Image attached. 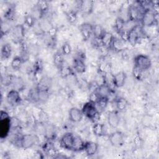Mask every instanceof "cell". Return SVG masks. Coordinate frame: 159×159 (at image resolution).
Masks as SVG:
<instances>
[{"mask_svg":"<svg viewBox=\"0 0 159 159\" xmlns=\"http://www.w3.org/2000/svg\"><path fill=\"white\" fill-rule=\"evenodd\" d=\"M84 143L81 137L71 132L65 133L60 139V145L63 148L73 152L83 150Z\"/></svg>","mask_w":159,"mask_h":159,"instance_id":"obj_1","label":"cell"},{"mask_svg":"<svg viewBox=\"0 0 159 159\" xmlns=\"http://www.w3.org/2000/svg\"><path fill=\"white\" fill-rule=\"evenodd\" d=\"M11 118L4 111H1L0 114V138L5 139L9 134L11 128Z\"/></svg>","mask_w":159,"mask_h":159,"instance_id":"obj_2","label":"cell"},{"mask_svg":"<svg viewBox=\"0 0 159 159\" xmlns=\"http://www.w3.org/2000/svg\"><path fill=\"white\" fill-rule=\"evenodd\" d=\"M81 111L83 114L88 119L94 122L99 117V112L95 104L89 101L83 105Z\"/></svg>","mask_w":159,"mask_h":159,"instance_id":"obj_3","label":"cell"},{"mask_svg":"<svg viewBox=\"0 0 159 159\" xmlns=\"http://www.w3.org/2000/svg\"><path fill=\"white\" fill-rule=\"evenodd\" d=\"M134 63L135 67L142 71H144L150 68L152 65V61L148 56L143 54H140L135 57Z\"/></svg>","mask_w":159,"mask_h":159,"instance_id":"obj_4","label":"cell"},{"mask_svg":"<svg viewBox=\"0 0 159 159\" xmlns=\"http://www.w3.org/2000/svg\"><path fill=\"white\" fill-rule=\"evenodd\" d=\"M39 141L37 135L33 134H25L20 137L18 143L21 148L27 149L32 147Z\"/></svg>","mask_w":159,"mask_h":159,"instance_id":"obj_5","label":"cell"},{"mask_svg":"<svg viewBox=\"0 0 159 159\" xmlns=\"http://www.w3.org/2000/svg\"><path fill=\"white\" fill-rule=\"evenodd\" d=\"M140 22L145 27H150L155 25L157 22L155 12L151 9L147 10L142 16Z\"/></svg>","mask_w":159,"mask_h":159,"instance_id":"obj_6","label":"cell"},{"mask_svg":"<svg viewBox=\"0 0 159 159\" xmlns=\"http://www.w3.org/2000/svg\"><path fill=\"white\" fill-rule=\"evenodd\" d=\"M109 140L111 144L116 147L122 146L124 142L123 134L120 131H115L109 135Z\"/></svg>","mask_w":159,"mask_h":159,"instance_id":"obj_7","label":"cell"},{"mask_svg":"<svg viewBox=\"0 0 159 159\" xmlns=\"http://www.w3.org/2000/svg\"><path fill=\"white\" fill-rule=\"evenodd\" d=\"M139 38L140 32L137 26H134L128 30L127 41H128L131 45H135L139 40Z\"/></svg>","mask_w":159,"mask_h":159,"instance_id":"obj_8","label":"cell"},{"mask_svg":"<svg viewBox=\"0 0 159 159\" xmlns=\"http://www.w3.org/2000/svg\"><path fill=\"white\" fill-rule=\"evenodd\" d=\"M7 102L11 106H17L20 104L21 101V98L19 91L17 89L10 90L6 96Z\"/></svg>","mask_w":159,"mask_h":159,"instance_id":"obj_9","label":"cell"},{"mask_svg":"<svg viewBox=\"0 0 159 159\" xmlns=\"http://www.w3.org/2000/svg\"><path fill=\"white\" fill-rule=\"evenodd\" d=\"M93 25L89 23H84L80 26V31L84 40H88L93 35Z\"/></svg>","mask_w":159,"mask_h":159,"instance_id":"obj_10","label":"cell"},{"mask_svg":"<svg viewBox=\"0 0 159 159\" xmlns=\"http://www.w3.org/2000/svg\"><path fill=\"white\" fill-rule=\"evenodd\" d=\"M107 122L111 127L116 129L118 127L120 122V117L117 111H112L107 114Z\"/></svg>","mask_w":159,"mask_h":159,"instance_id":"obj_11","label":"cell"},{"mask_svg":"<svg viewBox=\"0 0 159 159\" xmlns=\"http://www.w3.org/2000/svg\"><path fill=\"white\" fill-rule=\"evenodd\" d=\"M126 79V73L124 71H119L114 75L112 78V82L116 87L120 88L124 85Z\"/></svg>","mask_w":159,"mask_h":159,"instance_id":"obj_12","label":"cell"},{"mask_svg":"<svg viewBox=\"0 0 159 159\" xmlns=\"http://www.w3.org/2000/svg\"><path fill=\"white\" fill-rule=\"evenodd\" d=\"M68 115L70 120L73 122H78L81 121L83 116L81 110L76 107H71L70 109Z\"/></svg>","mask_w":159,"mask_h":159,"instance_id":"obj_13","label":"cell"},{"mask_svg":"<svg viewBox=\"0 0 159 159\" xmlns=\"http://www.w3.org/2000/svg\"><path fill=\"white\" fill-rule=\"evenodd\" d=\"M93 7L94 2L93 1L83 0L80 2V9L84 14H90L93 12Z\"/></svg>","mask_w":159,"mask_h":159,"instance_id":"obj_14","label":"cell"},{"mask_svg":"<svg viewBox=\"0 0 159 159\" xmlns=\"http://www.w3.org/2000/svg\"><path fill=\"white\" fill-rule=\"evenodd\" d=\"M73 68L76 72L79 73H83L86 71V65L84 60L81 57H78L77 58H74Z\"/></svg>","mask_w":159,"mask_h":159,"instance_id":"obj_15","label":"cell"},{"mask_svg":"<svg viewBox=\"0 0 159 159\" xmlns=\"http://www.w3.org/2000/svg\"><path fill=\"white\" fill-rule=\"evenodd\" d=\"M98 150V144L94 142H86L84 143V150L88 156H93L95 155Z\"/></svg>","mask_w":159,"mask_h":159,"instance_id":"obj_16","label":"cell"},{"mask_svg":"<svg viewBox=\"0 0 159 159\" xmlns=\"http://www.w3.org/2000/svg\"><path fill=\"white\" fill-rule=\"evenodd\" d=\"M114 38V37L111 33L105 31L103 35L101 37V40L103 47L110 49V47L111 46Z\"/></svg>","mask_w":159,"mask_h":159,"instance_id":"obj_17","label":"cell"},{"mask_svg":"<svg viewBox=\"0 0 159 159\" xmlns=\"http://www.w3.org/2000/svg\"><path fill=\"white\" fill-rule=\"evenodd\" d=\"M124 47H125V41H124L121 39L114 37L112 42L111 46L110 47V49L116 52H120L124 50Z\"/></svg>","mask_w":159,"mask_h":159,"instance_id":"obj_18","label":"cell"},{"mask_svg":"<svg viewBox=\"0 0 159 159\" xmlns=\"http://www.w3.org/2000/svg\"><path fill=\"white\" fill-rule=\"evenodd\" d=\"M63 54L61 52L57 51L54 53L53 55V63L55 66L60 69L64 65V58Z\"/></svg>","mask_w":159,"mask_h":159,"instance_id":"obj_19","label":"cell"},{"mask_svg":"<svg viewBox=\"0 0 159 159\" xmlns=\"http://www.w3.org/2000/svg\"><path fill=\"white\" fill-rule=\"evenodd\" d=\"M12 54V48L9 43H6L2 45L1 50V58L2 60L8 59Z\"/></svg>","mask_w":159,"mask_h":159,"instance_id":"obj_20","label":"cell"},{"mask_svg":"<svg viewBox=\"0 0 159 159\" xmlns=\"http://www.w3.org/2000/svg\"><path fill=\"white\" fill-rule=\"evenodd\" d=\"M93 134L98 137H101L104 135L105 127L104 125L99 122H95L92 127Z\"/></svg>","mask_w":159,"mask_h":159,"instance_id":"obj_21","label":"cell"},{"mask_svg":"<svg viewBox=\"0 0 159 159\" xmlns=\"http://www.w3.org/2000/svg\"><path fill=\"white\" fill-rule=\"evenodd\" d=\"M96 91L100 97H108L111 93V89L106 83H104L98 87Z\"/></svg>","mask_w":159,"mask_h":159,"instance_id":"obj_22","label":"cell"},{"mask_svg":"<svg viewBox=\"0 0 159 159\" xmlns=\"http://www.w3.org/2000/svg\"><path fill=\"white\" fill-rule=\"evenodd\" d=\"M109 102V98L108 97H99L98 100L96 102L95 105L98 109V110L99 111H104Z\"/></svg>","mask_w":159,"mask_h":159,"instance_id":"obj_23","label":"cell"},{"mask_svg":"<svg viewBox=\"0 0 159 159\" xmlns=\"http://www.w3.org/2000/svg\"><path fill=\"white\" fill-rule=\"evenodd\" d=\"M12 34L14 37L18 40H21L24 36V28L22 25L18 24L12 29Z\"/></svg>","mask_w":159,"mask_h":159,"instance_id":"obj_24","label":"cell"},{"mask_svg":"<svg viewBox=\"0 0 159 159\" xmlns=\"http://www.w3.org/2000/svg\"><path fill=\"white\" fill-rule=\"evenodd\" d=\"M37 89L38 101L42 102L47 101L50 96L49 89H40L38 88H37Z\"/></svg>","mask_w":159,"mask_h":159,"instance_id":"obj_25","label":"cell"},{"mask_svg":"<svg viewBox=\"0 0 159 159\" xmlns=\"http://www.w3.org/2000/svg\"><path fill=\"white\" fill-rule=\"evenodd\" d=\"M37 9L39 11L41 16L45 14L48 10L49 4L46 1H39L37 3Z\"/></svg>","mask_w":159,"mask_h":159,"instance_id":"obj_26","label":"cell"},{"mask_svg":"<svg viewBox=\"0 0 159 159\" xmlns=\"http://www.w3.org/2000/svg\"><path fill=\"white\" fill-rule=\"evenodd\" d=\"M16 16V11L13 6H10L6 10L4 17L7 20H13Z\"/></svg>","mask_w":159,"mask_h":159,"instance_id":"obj_27","label":"cell"},{"mask_svg":"<svg viewBox=\"0 0 159 159\" xmlns=\"http://www.w3.org/2000/svg\"><path fill=\"white\" fill-rule=\"evenodd\" d=\"M116 107L119 111H124L128 106V101L124 98H119L116 102Z\"/></svg>","mask_w":159,"mask_h":159,"instance_id":"obj_28","label":"cell"},{"mask_svg":"<svg viewBox=\"0 0 159 159\" xmlns=\"http://www.w3.org/2000/svg\"><path fill=\"white\" fill-rule=\"evenodd\" d=\"M23 63V59L20 56L15 57L11 63V68L14 70H18L21 68L22 64Z\"/></svg>","mask_w":159,"mask_h":159,"instance_id":"obj_29","label":"cell"},{"mask_svg":"<svg viewBox=\"0 0 159 159\" xmlns=\"http://www.w3.org/2000/svg\"><path fill=\"white\" fill-rule=\"evenodd\" d=\"M115 28L116 29V30L119 32V34L122 32V30H125V21L124 20V19L120 17H118L116 21H115Z\"/></svg>","mask_w":159,"mask_h":159,"instance_id":"obj_30","label":"cell"},{"mask_svg":"<svg viewBox=\"0 0 159 159\" xmlns=\"http://www.w3.org/2000/svg\"><path fill=\"white\" fill-rule=\"evenodd\" d=\"M105 30L102 28V27L99 24L93 25V35L94 37L96 38H101V36L104 33Z\"/></svg>","mask_w":159,"mask_h":159,"instance_id":"obj_31","label":"cell"},{"mask_svg":"<svg viewBox=\"0 0 159 159\" xmlns=\"http://www.w3.org/2000/svg\"><path fill=\"white\" fill-rule=\"evenodd\" d=\"M15 77L12 75H5L2 77L1 83L2 85L5 86H8L12 84H13Z\"/></svg>","mask_w":159,"mask_h":159,"instance_id":"obj_32","label":"cell"},{"mask_svg":"<svg viewBox=\"0 0 159 159\" xmlns=\"http://www.w3.org/2000/svg\"><path fill=\"white\" fill-rule=\"evenodd\" d=\"M50 86V80L48 78L43 77L39 81V85L37 86L38 88L40 89H49Z\"/></svg>","mask_w":159,"mask_h":159,"instance_id":"obj_33","label":"cell"},{"mask_svg":"<svg viewBox=\"0 0 159 159\" xmlns=\"http://www.w3.org/2000/svg\"><path fill=\"white\" fill-rule=\"evenodd\" d=\"M60 74L63 78H66L72 73L71 68L67 65H63L60 69Z\"/></svg>","mask_w":159,"mask_h":159,"instance_id":"obj_34","label":"cell"},{"mask_svg":"<svg viewBox=\"0 0 159 159\" xmlns=\"http://www.w3.org/2000/svg\"><path fill=\"white\" fill-rule=\"evenodd\" d=\"M24 24L29 27L34 26L35 24V18L33 15L28 14L24 17Z\"/></svg>","mask_w":159,"mask_h":159,"instance_id":"obj_35","label":"cell"},{"mask_svg":"<svg viewBox=\"0 0 159 159\" xmlns=\"http://www.w3.org/2000/svg\"><path fill=\"white\" fill-rule=\"evenodd\" d=\"M44 132H45V134H46V135L49 139H52L53 137H55V129H54L53 126H52V125H50L45 127Z\"/></svg>","mask_w":159,"mask_h":159,"instance_id":"obj_36","label":"cell"},{"mask_svg":"<svg viewBox=\"0 0 159 159\" xmlns=\"http://www.w3.org/2000/svg\"><path fill=\"white\" fill-rule=\"evenodd\" d=\"M67 19L70 23H74L77 19V14L74 11H70L67 13Z\"/></svg>","mask_w":159,"mask_h":159,"instance_id":"obj_37","label":"cell"},{"mask_svg":"<svg viewBox=\"0 0 159 159\" xmlns=\"http://www.w3.org/2000/svg\"><path fill=\"white\" fill-rule=\"evenodd\" d=\"M61 52L63 54V55H68L71 52V47L68 43H65L61 48Z\"/></svg>","mask_w":159,"mask_h":159,"instance_id":"obj_38","label":"cell"},{"mask_svg":"<svg viewBox=\"0 0 159 159\" xmlns=\"http://www.w3.org/2000/svg\"><path fill=\"white\" fill-rule=\"evenodd\" d=\"M43 69V63L40 60H37L34 65V71L36 73H40Z\"/></svg>","mask_w":159,"mask_h":159,"instance_id":"obj_39","label":"cell"},{"mask_svg":"<svg viewBox=\"0 0 159 159\" xmlns=\"http://www.w3.org/2000/svg\"><path fill=\"white\" fill-rule=\"evenodd\" d=\"M152 122V117L150 116L145 115L142 119V124L145 127H148Z\"/></svg>","mask_w":159,"mask_h":159,"instance_id":"obj_40","label":"cell"},{"mask_svg":"<svg viewBox=\"0 0 159 159\" xmlns=\"http://www.w3.org/2000/svg\"><path fill=\"white\" fill-rule=\"evenodd\" d=\"M143 71H142L141 70H139L138 68H137L136 67L134 66V70H133V75L138 80L141 79V76H142V73Z\"/></svg>","mask_w":159,"mask_h":159,"instance_id":"obj_41","label":"cell"},{"mask_svg":"<svg viewBox=\"0 0 159 159\" xmlns=\"http://www.w3.org/2000/svg\"><path fill=\"white\" fill-rule=\"evenodd\" d=\"M57 29L55 28V27H51V28L48 30V33L49 35H50L51 37H54L56 35V34H57Z\"/></svg>","mask_w":159,"mask_h":159,"instance_id":"obj_42","label":"cell"}]
</instances>
